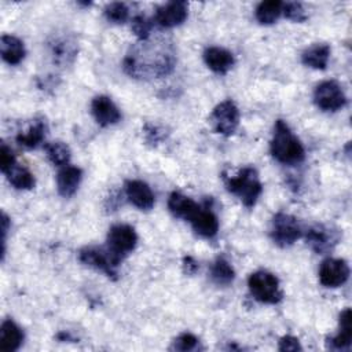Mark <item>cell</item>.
<instances>
[{"instance_id": "obj_3", "label": "cell", "mask_w": 352, "mask_h": 352, "mask_svg": "<svg viewBox=\"0 0 352 352\" xmlns=\"http://www.w3.org/2000/svg\"><path fill=\"white\" fill-rule=\"evenodd\" d=\"M227 190L236 195L246 208H253L263 191V184L254 168H242L236 176L226 179Z\"/></svg>"}, {"instance_id": "obj_30", "label": "cell", "mask_w": 352, "mask_h": 352, "mask_svg": "<svg viewBox=\"0 0 352 352\" xmlns=\"http://www.w3.org/2000/svg\"><path fill=\"white\" fill-rule=\"evenodd\" d=\"M133 33L138 36V38L140 41L148 40L150 38V32L153 29V23L148 18L143 16V15H138L132 19V25H131Z\"/></svg>"}, {"instance_id": "obj_4", "label": "cell", "mask_w": 352, "mask_h": 352, "mask_svg": "<svg viewBox=\"0 0 352 352\" xmlns=\"http://www.w3.org/2000/svg\"><path fill=\"white\" fill-rule=\"evenodd\" d=\"M252 296L264 304H276L282 300L278 278L268 271H256L248 279Z\"/></svg>"}, {"instance_id": "obj_13", "label": "cell", "mask_w": 352, "mask_h": 352, "mask_svg": "<svg viewBox=\"0 0 352 352\" xmlns=\"http://www.w3.org/2000/svg\"><path fill=\"white\" fill-rule=\"evenodd\" d=\"M125 195L133 206L142 210L151 209L155 202V197L151 188L140 180H128L125 183Z\"/></svg>"}, {"instance_id": "obj_31", "label": "cell", "mask_w": 352, "mask_h": 352, "mask_svg": "<svg viewBox=\"0 0 352 352\" xmlns=\"http://www.w3.org/2000/svg\"><path fill=\"white\" fill-rule=\"evenodd\" d=\"M282 14H285V16L287 19L294 21V22H304L307 19V14H305V10H304L302 4L297 3V1L283 3Z\"/></svg>"}, {"instance_id": "obj_18", "label": "cell", "mask_w": 352, "mask_h": 352, "mask_svg": "<svg viewBox=\"0 0 352 352\" xmlns=\"http://www.w3.org/2000/svg\"><path fill=\"white\" fill-rule=\"evenodd\" d=\"M23 341V331L11 319H6L0 327V349L4 352L16 351Z\"/></svg>"}, {"instance_id": "obj_10", "label": "cell", "mask_w": 352, "mask_h": 352, "mask_svg": "<svg viewBox=\"0 0 352 352\" xmlns=\"http://www.w3.org/2000/svg\"><path fill=\"white\" fill-rule=\"evenodd\" d=\"M349 278V265L342 258H326L319 268V280L326 287H338Z\"/></svg>"}, {"instance_id": "obj_26", "label": "cell", "mask_w": 352, "mask_h": 352, "mask_svg": "<svg viewBox=\"0 0 352 352\" xmlns=\"http://www.w3.org/2000/svg\"><path fill=\"white\" fill-rule=\"evenodd\" d=\"M50 47L51 55L56 63H69L76 56V45L69 38H55Z\"/></svg>"}, {"instance_id": "obj_34", "label": "cell", "mask_w": 352, "mask_h": 352, "mask_svg": "<svg viewBox=\"0 0 352 352\" xmlns=\"http://www.w3.org/2000/svg\"><path fill=\"white\" fill-rule=\"evenodd\" d=\"M278 349L282 352H294V351H301V345L298 338L293 337V336H283L279 340V345Z\"/></svg>"}, {"instance_id": "obj_6", "label": "cell", "mask_w": 352, "mask_h": 352, "mask_svg": "<svg viewBox=\"0 0 352 352\" xmlns=\"http://www.w3.org/2000/svg\"><path fill=\"white\" fill-rule=\"evenodd\" d=\"M301 235L302 230L296 217L282 212L274 216L271 226V238L278 246H290L298 238H301Z\"/></svg>"}, {"instance_id": "obj_23", "label": "cell", "mask_w": 352, "mask_h": 352, "mask_svg": "<svg viewBox=\"0 0 352 352\" xmlns=\"http://www.w3.org/2000/svg\"><path fill=\"white\" fill-rule=\"evenodd\" d=\"M47 132V125L43 120H36L25 132H21L16 136V142L28 148H36L40 143H43Z\"/></svg>"}, {"instance_id": "obj_14", "label": "cell", "mask_w": 352, "mask_h": 352, "mask_svg": "<svg viewBox=\"0 0 352 352\" xmlns=\"http://www.w3.org/2000/svg\"><path fill=\"white\" fill-rule=\"evenodd\" d=\"M81 177H82V172L80 168L69 165V164L62 166L56 176L58 192L65 198L72 197L77 191Z\"/></svg>"}, {"instance_id": "obj_19", "label": "cell", "mask_w": 352, "mask_h": 352, "mask_svg": "<svg viewBox=\"0 0 352 352\" xmlns=\"http://www.w3.org/2000/svg\"><path fill=\"white\" fill-rule=\"evenodd\" d=\"M0 52L4 62L8 65H18L25 58V45L18 37L3 34L0 38Z\"/></svg>"}, {"instance_id": "obj_15", "label": "cell", "mask_w": 352, "mask_h": 352, "mask_svg": "<svg viewBox=\"0 0 352 352\" xmlns=\"http://www.w3.org/2000/svg\"><path fill=\"white\" fill-rule=\"evenodd\" d=\"M190 223L192 230L204 238H212L219 231V220L216 214L208 208H199L198 212L191 217Z\"/></svg>"}, {"instance_id": "obj_33", "label": "cell", "mask_w": 352, "mask_h": 352, "mask_svg": "<svg viewBox=\"0 0 352 352\" xmlns=\"http://www.w3.org/2000/svg\"><path fill=\"white\" fill-rule=\"evenodd\" d=\"M14 165H15V155H14L12 150L6 143H1V147H0V169H1V172L6 175Z\"/></svg>"}, {"instance_id": "obj_28", "label": "cell", "mask_w": 352, "mask_h": 352, "mask_svg": "<svg viewBox=\"0 0 352 352\" xmlns=\"http://www.w3.org/2000/svg\"><path fill=\"white\" fill-rule=\"evenodd\" d=\"M48 160L56 166H65L70 160V148L63 142H50L44 144Z\"/></svg>"}, {"instance_id": "obj_17", "label": "cell", "mask_w": 352, "mask_h": 352, "mask_svg": "<svg viewBox=\"0 0 352 352\" xmlns=\"http://www.w3.org/2000/svg\"><path fill=\"white\" fill-rule=\"evenodd\" d=\"M199 208L201 206L195 204L191 198L177 191H173L168 198V209L175 217H180L190 221Z\"/></svg>"}, {"instance_id": "obj_24", "label": "cell", "mask_w": 352, "mask_h": 352, "mask_svg": "<svg viewBox=\"0 0 352 352\" xmlns=\"http://www.w3.org/2000/svg\"><path fill=\"white\" fill-rule=\"evenodd\" d=\"M210 278L219 286H228L235 278V271L224 257H217L210 267Z\"/></svg>"}, {"instance_id": "obj_35", "label": "cell", "mask_w": 352, "mask_h": 352, "mask_svg": "<svg viewBox=\"0 0 352 352\" xmlns=\"http://www.w3.org/2000/svg\"><path fill=\"white\" fill-rule=\"evenodd\" d=\"M183 267H184V272L186 274H194L198 270L197 261L192 257H190V256L183 258Z\"/></svg>"}, {"instance_id": "obj_12", "label": "cell", "mask_w": 352, "mask_h": 352, "mask_svg": "<svg viewBox=\"0 0 352 352\" xmlns=\"http://www.w3.org/2000/svg\"><path fill=\"white\" fill-rule=\"evenodd\" d=\"M91 111L96 122L102 126L117 124L121 120V113L118 107L113 103V100L109 96L104 95H99L92 99Z\"/></svg>"}, {"instance_id": "obj_22", "label": "cell", "mask_w": 352, "mask_h": 352, "mask_svg": "<svg viewBox=\"0 0 352 352\" xmlns=\"http://www.w3.org/2000/svg\"><path fill=\"white\" fill-rule=\"evenodd\" d=\"M329 58H330V47L323 43L311 45L301 55V60L305 66H309L312 69H320V70L326 69Z\"/></svg>"}, {"instance_id": "obj_1", "label": "cell", "mask_w": 352, "mask_h": 352, "mask_svg": "<svg viewBox=\"0 0 352 352\" xmlns=\"http://www.w3.org/2000/svg\"><path fill=\"white\" fill-rule=\"evenodd\" d=\"M175 67V52L165 40L140 41L124 59L125 72L135 78H158Z\"/></svg>"}, {"instance_id": "obj_25", "label": "cell", "mask_w": 352, "mask_h": 352, "mask_svg": "<svg viewBox=\"0 0 352 352\" xmlns=\"http://www.w3.org/2000/svg\"><path fill=\"white\" fill-rule=\"evenodd\" d=\"M282 8L283 3L279 0L261 1L256 8V19L261 25H271L279 18V15L282 14Z\"/></svg>"}, {"instance_id": "obj_20", "label": "cell", "mask_w": 352, "mask_h": 352, "mask_svg": "<svg viewBox=\"0 0 352 352\" xmlns=\"http://www.w3.org/2000/svg\"><path fill=\"white\" fill-rule=\"evenodd\" d=\"M307 243L316 252V253H326L331 249V246L336 243V238L333 234L324 228L323 226L312 227L307 231Z\"/></svg>"}, {"instance_id": "obj_29", "label": "cell", "mask_w": 352, "mask_h": 352, "mask_svg": "<svg viewBox=\"0 0 352 352\" xmlns=\"http://www.w3.org/2000/svg\"><path fill=\"white\" fill-rule=\"evenodd\" d=\"M104 16L113 23H124L129 16V10L124 3H110L104 7Z\"/></svg>"}, {"instance_id": "obj_5", "label": "cell", "mask_w": 352, "mask_h": 352, "mask_svg": "<svg viewBox=\"0 0 352 352\" xmlns=\"http://www.w3.org/2000/svg\"><path fill=\"white\" fill-rule=\"evenodd\" d=\"M78 260L92 267L98 271L104 272L109 278H114L117 275V267L121 264L122 258L114 254L109 248H96V246H87L78 252Z\"/></svg>"}, {"instance_id": "obj_16", "label": "cell", "mask_w": 352, "mask_h": 352, "mask_svg": "<svg viewBox=\"0 0 352 352\" xmlns=\"http://www.w3.org/2000/svg\"><path fill=\"white\" fill-rule=\"evenodd\" d=\"M206 66L217 74H226L234 65V56L230 51L220 47H209L204 52Z\"/></svg>"}, {"instance_id": "obj_9", "label": "cell", "mask_w": 352, "mask_h": 352, "mask_svg": "<svg viewBox=\"0 0 352 352\" xmlns=\"http://www.w3.org/2000/svg\"><path fill=\"white\" fill-rule=\"evenodd\" d=\"M136 243V231L128 224H116L107 232V248L121 258L131 253Z\"/></svg>"}, {"instance_id": "obj_27", "label": "cell", "mask_w": 352, "mask_h": 352, "mask_svg": "<svg viewBox=\"0 0 352 352\" xmlns=\"http://www.w3.org/2000/svg\"><path fill=\"white\" fill-rule=\"evenodd\" d=\"M6 175L8 182L18 190H30L34 187V176L23 166L15 164Z\"/></svg>"}, {"instance_id": "obj_11", "label": "cell", "mask_w": 352, "mask_h": 352, "mask_svg": "<svg viewBox=\"0 0 352 352\" xmlns=\"http://www.w3.org/2000/svg\"><path fill=\"white\" fill-rule=\"evenodd\" d=\"M188 6L186 1H170L155 10V22L162 28H175L187 18Z\"/></svg>"}, {"instance_id": "obj_21", "label": "cell", "mask_w": 352, "mask_h": 352, "mask_svg": "<svg viewBox=\"0 0 352 352\" xmlns=\"http://www.w3.org/2000/svg\"><path fill=\"white\" fill-rule=\"evenodd\" d=\"M352 342V326H351V309L345 308L340 314V331L336 337L329 340L331 349H348Z\"/></svg>"}, {"instance_id": "obj_2", "label": "cell", "mask_w": 352, "mask_h": 352, "mask_svg": "<svg viewBox=\"0 0 352 352\" xmlns=\"http://www.w3.org/2000/svg\"><path fill=\"white\" fill-rule=\"evenodd\" d=\"M271 154L278 162L285 165H296L302 162L305 158L301 142L282 120L275 122L274 136L271 140Z\"/></svg>"}, {"instance_id": "obj_7", "label": "cell", "mask_w": 352, "mask_h": 352, "mask_svg": "<svg viewBox=\"0 0 352 352\" xmlns=\"http://www.w3.org/2000/svg\"><path fill=\"white\" fill-rule=\"evenodd\" d=\"M314 102L323 111H337L345 106L346 96L338 82L329 80L315 88Z\"/></svg>"}, {"instance_id": "obj_32", "label": "cell", "mask_w": 352, "mask_h": 352, "mask_svg": "<svg viewBox=\"0 0 352 352\" xmlns=\"http://www.w3.org/2000/svg\"><path fill=\"white\" fill-rule=\"evenodd\" d=\"M198 344H199V340L194 334L183 333L173 341L172 349H175V351H194V349L198 348Z\"/></svg>"}, {"instance_id": "obj_8", "label": "cell", "mask_w": 352, "mask_h": 352, "mask_svg": "<svg viewBox=\"0 0 352 352\" xmlns=\"http://www.w3.org/2000/svg\"><path fill=\"white\" fill-rule=\"evenodd\" d=\"M210 124L217 133L224 136L232 135L239 124V110L236 104L232 100L219 103L210 114Z\"/></svg>"}]
</instances>
